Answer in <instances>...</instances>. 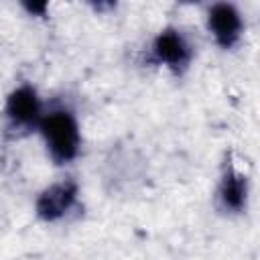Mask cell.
Returning a JSON list of instances; mask_svg holds the SVG:
<instances>
[{
	"label": "cell",
	"instance_id": "cell-2",
	"mask_svg": "<svg viewBox=\"0 0 260 260\" xmlns=\"http://www.w3.org/2000/svg\"><path fill=\"white\" fill-rule=\"evenodd\" d=\"M4 128L12 138H20L32 130H39L41 118L45 114L39 91L32 83L16 85L4 102Z\"/></svg>",
	"mask_w": 260,
	"mask_h": 260
},
{
	"label": "cell",
	"instance_id": "cell-1",
	"mask_svg": "<svg viewBox=\"0 0 260 260\" xmlns=\"http://www.w3.org/2000/svg\"><path fill=\"white\" fill-rule=\"evenodd\" d=\"M45 142L47 156L59 165L65 167L73 162L79 156L81 150V130L79 122L73 110L59 106L51 108L43 114L39 130H37Z\"/></svg>",
	"mask_w": 260,
	"mask_h": 260
},
{
	"label": "cell",
	"instance_id": "cell-4",
	"mask_svg": "<svg viewBox=\"0 0 260 260\" xmlns=\"http://www.w3.org/2000/svg\"><path fill=\"white\" fill-rule=\"evenodd\" d=\"M77 199H79V185L73 177H67L47 185L37 195L35 213L41 221L55 223L71 213V209L77 205Z\"/></svg>",
	"mask_w": 260,
	"mask_h": 260
},
{
	"label": "cell",
	"instance_id": "cell-6",
	"mask_svg": "<svg viewBox=\"0 0 260 260\" xmlns=\"http://www.w3.org/2000/svg\"><path fill=\"white\" fill-rule=\"evenodd\" d=\"M217 205L225 213H242L248 207L250 197V183L248 177L236 169L232 162H228L221 171L219 185H217Z\"/></svg>",
	"mask_w": 260,
	"mask_h": 260
},
{
	"label": "cell",
	"instance_id": "cell-5",
	"mask_svg": "<svg viewBox=\"0 0 260 260\" xmlns=\"http://www.w3.org/2000/svg\"><path fill=\"white\" fill-rule=\"evenodd\" d=\"M207 30L213 37L215 45L223 51L234 49L242 41L244 18L236 4L232 2H215L207 8Z\"/></svg>",
	"mask_w": 260,
	"mask_h": 260
},
{
	"label": "cell",
	"instance_id": "cell-7",
	"mask_svg": "<svg viewBox=\"0 0 260 260\" xmlns=\"http://www.w3.org/2000/svg\"><path fill=\"white\" fill-rule=\"evenodd\" d=\"M22 8L30 14V16H39V18H43V16H47V10H49V4L47 2H24L22 4Z\"/></svg>",
	"mask_w": 260,
	"mask_h": 260
},
{
	"label": "cell",
	"instance_id": "cell-3",
	"mask_svg": "<svg viewBox=\"0 0 260 260\" xmlns=\"http://www.w3.org/2000/svg\"><path fill=\"white\" fill-rule=\"evenodd\" d=\"M150 57L154 63L167 67L175 75H181L183 71L189 69V65L193 61V47L179 28L165 26L152 39Z\"/></svg>",
	"mask_w": 260,
	"mask_h": 260
}]
</instances>
